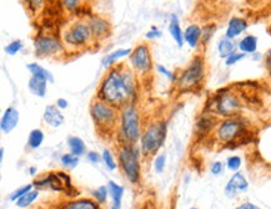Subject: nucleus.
I'll list each match as a JSON object with an SVG mask.
<instances>
[{
	"label": "nucleus",
	"mask_w": 271,
	"mask_h": 209,
	"mask_svg": "<svg viewBox=\"0 0 271 209\" xmlns=\"http://www.w3.org/2000/svg\"><path fill=\"white\" fill-rule=\"evenodd\" d=\"M136 93L137 82L134 72L124 66H112L103 79L96 97L121 110L135 103Z\"/></svg>",
	"instance_id": "obj_1"
},
{
	"label": "nucleus",
	"mask_w": 271,
	"mask_h": 209,
	"mask_svg": "<svg viewBox=\"0 0 271 209\" xmlns=\"http://www.w3.org/2000/svg\"><path fill=\"white\" fill-rule=\"evenodd\" d=\"M90 115L98 131L109 132L120 121L119 109L96 97L90 103Z\"/></svg>",
	"instance_id": "obj_2"
},
{
	"label": "nucleus",
	"mask_w": 271,
	"mask_h": 209,
	"mask_svg": "<svg viewBox=\"0 0 271 209\" xmlns=\"http://www.w3.org/2000/svg\"><path fill=\"white\" fill-rule=\"evenodd\" d=\"M167 135L165 121H154L142 131L140 137V148L145 156H154L164 144Z\"/></svg>",
	"instance_id": "obj_3"
},
{
	"label": "nucleus",
	"mask_w": 271,
	"mask_h": 209,
	"mask_svg": "<svg viewBox=\"0 0 271 209\" xmlns=\"http://www.w3.org/2000/svg\"><path fill=\"white\" fill-rule=\"evenodd\" d=\"M119 166L123 171L124 176L132 185H137L140 182V153L139 148L132 143L123 144L119 149Z\"/></svg>",
	"instance_id": "obj_4"
},
{
	"label": "nucleus",
	"mask_w": 271,
	"mask_h": 209,
	"mask_svg": "<svg viewBox=\"0 0 271 209\" xmlns=\"http://www.w3.org/2000/svg\"><path fill=\"white\" fill-rule=\"evenodd\" d=\"M120 131L121 136L125 139V144H134L141 137V121L135 103L120 110Z\"/></svg>",
	"instance_id": "obj_5"
},
{
	"label": "nucleus",
	"mask_w": 271,
	"mask_h": 209,
	"mask_svg": "<svg viewBox=\"0 0 271 209\" xmlns=\"http://www.w3.org/2000/svg\"><path fill=\"white\" fill-rule=\"evenodd\" d=\"M34 187L41 189V188H50L55 192H64L66 196L74 197L78 196V190L73 187L71 179L65 172H50L48 176L34 181Z\"/></svg>",
	"instance_id": "obj_6"
},
{
	"label": "nucleus",
	"mask_w": 271,
	"mask_h": 209,
	"mask_svg": "<svg viewBox=\"0 0 271 209\" xmlns=\"http://www.w3.org/2000/svg\"><path fill=\"white\" fill-rule=\"evenodd\" d=\"M205 76V64L201 56H195L190 65L181 72L178 79V86L184 91H190L200 86Z\"/></svg>",
	"instance_id": "obj_7"
},
{
	"label": "nucleus",
	"mask_w": 271,
	"mask_h": 209,
	"mask_svg": "<svg viewBox=\"0 0 271 209\" xmlns=\"http://www.w3.org/2000/svg\"><path fill=\"white\" fill-rule=\"evenodd\" d=\"M93 38L90 31V27H89L88 23L84 22H77L73 25H70V27L65 30L64 33L63 39L64 43L69 46H84L89 43V40Z\"/></svg>",
	"instance_id": "obj_8"
},
{
	"label": "nucleus",
	"mask_w": 271,
	"mask_h": 209,
	"mask_svg": "<svg viewBox=\"0 0 271 209\" xmlns=\"http://www.w3.org/2000/svg\"><path fill=\"white\" fill-rule=\"evenodd\" d=\"M245 123L240 118L229 117L219 125L217 131V139L224 143H231L239 137L244 136Z\"/></svg>",
	"instance_id": "obj_9"
},
{
	"label": "nucleus",
	"mask_w": 271,
	"mask_h": 209,
	"mask_svg": "<svg viewBox=\"0 0 271 209\" xmlns=\"http://www.w3.org/2000/svg\"><path fill=\"white\" fill-rule=\"evenodd\" d=\"M130 64L137 73H148L153 69L150 49L146 44H139L130 54Z\"/></svg>",
	"instance_id": "obj_10"
},
{
	"label": "nucleus",
	"mask_w": 271,
	"mask_h": 209,
	"mask_svg": "<svg viewBox=\"0 0 271 209\" xmlns=\"http://www.w3.org/2000/svg\"><path fill=\"white\" fill-rule=\"evenodd\" d=\"M241 109V103L235 95L229 93L217 96L215 100V111L222 117H235Z\"/></svg>",
	"instance_id": "obj_11"
},
{
	"label": "nucleus",
	"mask_w": 271,
	"mask_h": 209,
	"mask_svg": "<svg viewBox=\"0 0 271 209\" xmlns=\"http://www.w3.org/2000/svg\"><path fill=\"white\" fill-rule=\"evenodd\" d=\"M34 46H35V55L38 57L54 56L63 52L64 50L60 41L54 36L49 35H39L34 43Z\"/></svg>",
	"instance_id": "obj_12"
},
{
	"label": "nucleus",
	"mask_w": 271,
	"mask_h": 209,
	"mask_svg": "<svg viewBox=\"0 0 271 209\" xmlns=\"http://www.w3.org/2000/svg\"><path fill=\"white\" fill-rule=\"evenodd\" d=\"M88 25L90 27L91 35L95 39H105L110 36V33H111V26L109 22L100 17H91L88 20Z\"/></svg>",
	"instance_id": "obj_13"
},
{
	"label": "nucleus",
	"mask_w": 271,
	"mask_h": 209,
	"mask_svg": "<svg viewBox=\"0 0 271 209\" xmlns=\"http://www.w3.org/2000/svg\"><path fill=\"white\" fill-rule=\"evenodd\" d=\"M247 188H249V182L240 172H238L227 182L226 187H225V193L227 197H235L239 193L246 192Z\"/></svg>",
	"instance_id": "obj_14"
},
{
	"label": "nucleus",
	"mask_w": 271,
	"mask_h": 209,
	"mask_svg": "<svg viewBox=\"0 0 271 209\" xmlns=\"http://www.w3.org/2000/svg\"><path fill=\"white\" fill-rule=\"evenodd\" d=\"M19 111L15 107L10 106L4 111L1 119H0V130L3 133H10L19 123Z\"/></svg>",
	"instance_id": "obj_15"
},
{
	"label": "nucleus",
	"mask_w": 271,
	"mask_h": 209,
	"mask_svg": "<svg viewBox=\"0 0 271 209\" xmlns=\"http://www.w3.org/2000/svg\"><path fill=\"white\" fill-rule=\"evenodd\" d=\"M43 118H44L45 123L53 128L60 127L64 123V115L61 110L56 107V105H48L44 109Z\"/></svg>",
	"instance_id": "obj_16"
},
{
	"label": "nucleus",
	"mask_w": 271,
	"mask_h": 209,
	"mask_svg": "<svg viewBox=\"0 0 271 209\" xmlns=\"http://www.w3.org/2000/svg\"><path fill=\"white\" fill-rule=\"evenodd\" d=\"M58 209H100V204L94 198H78L63 202Z\"/></svg>",
	"instance_id": "obj_17"
},
{
	"label": "nucleus",
	"mask_w": 271,
	"mask_h": 209,
	"mask_svg": "<svg viewBox=\"0 0 271 209\" xmlns=\"http://www.w3.org/2000/svg\"><path fill=\"white\" fill-rule=\"evenodd\" d=\"M247 22L243 18L239 17H233L230 20H229V24H227V29H226V34L225 36L229 39H235L238 38L240 34H243L245 30L247 29Z\"/></svg>",
	"instance_id": "obj_18"
},
{
	"label": "nucleus",
	"mask_w": 271,
	"mask_h": 209,
	"mask_svg": "<svg viewBox=\"0 0 271 209\" xmlns=\"http://www.w3.org/2000/svg\"><path fill=\"white\" fill-rule=\"evenodd\" d=\"M201 35H203V29L197 24H191L184 31V41L191 49H195L197 46V44L200 43Z\"/></svg>",
	"instance_id": "obj_19"
},
{
	"label": "nucleus",
	"mask_w": 271,
	"mask_h": 209,
	"mask_svg": "<svg viewBox=\"0 0 271 209\" xmlns=\"http://www.w3.org/2000/svg\"><path fill=\"white\" fill-rule=\"evenodd\" d=\"M27 89L34 96L39 98H44L48 91V81L39 77L31 76L27 82Z\"/></svg>",
	"instance_id": "obj_20"
},
{
	"label": "nucleus",
	"mask_w": 271,
	"mask_h": 209,
	"mask_svg": "<svg viewBox=\"0 0 271 209\" xmlns=\"http://www.w3.org/2000/svg\"><path fill=\"white\" fill-rule=\"evenodd\" d=\"M169 31L171 38H173L174 41L176 43V45H178L179 47H183L184 43H185V41H184V31L181 30L180 23H179V19L175 14H173L171 18H170Z\"/></svg>",
	"instance_id": "obj_21"
},
{
	"label": "nucleus",
	"mask_w": 271,
	"mask_h": 209,
	"mask_svg": "<svg viewBox=\"0 0 271 209\" xmlns=\"http://www.w3.org/2000/svg\"><path fill=\"white\" fill-rule=\"evenodd\" d=\"M108 188H109V194L111 196L112 204L111 209H121V201L124 196V188L121 186L116 185L114 181L108 182Z\"/></svg>",
	"instance_id": "obj_22"
},
{
	"label": "nucleus",
	"mask_w": 271,
	"mask_h": 209,
	"mask_svg": "<svg viewBox=\"0 0 271 209\" xmlns=\"http://www.w3.org/2000/svg\"><path fill=\"white\" fill-rule=\"evenodd\" d=\"M132 51V49H119L115 50V51L110 52L109 55H107V56L103 59L102 65L104 66V68H112V65L118 63L120 59H123V57L125 56H130Z\"/></svg>",
	"instance_id": "obj_23"
},
{
	"label": "nucleus",
	"mask_w": 271,
	"mask_h": 209,
	"mask_svg": "<svg viewBox=\"0 0 271 209\" xmlns=\"http://www.w3.org/2000/svg\"><path fill=\"white\" fill-rule=\"evenodd\" d=\"M27 69L30 71L31 76L39 77V79H43L48 82H54V76L50 71H48L47 69H44L43 66H40L36 63L27 64Z\"/></svg>",
	"instance_id": "obj_24"
},
{
	"label": "nucleus",
	"mask_w": 271,
	"mask_h": 209,
	"mask_svg": "<svg viewBox=\"0 0 271 209\" xmlns=\"http://www.w3.org/2000/svg\"><path fill=\"white\" fill-rule=\"evenodd\" d=\"M236 50V44L234 43L233 39H229L226 36L220 39L219 45H217V51H219L220 57L222 59H226L227 56H230L231 54H234Z\"/></svg>",
	"instance_id": "obj_25"
},
{
	"label": "nucleus",
	"mask_w": 271,
	"mask_h": 209,
	"mask_svg": "<svg viewBox=\"0 0 271 209\" xmlns=\"http://www.w3.org/2000/svg\"><path fill=\"white\" fill-rule=\"evenodd\" d=\"M239 49L244 54H254L258 49V38L254 35H246L238 44Z\"/></svg>",
	"instance_id": "obj_26"
},
{
	"label": "nucleus",
	"mask_w": 271,
	"mask_h": 209,
	"mask_svg": "<svg viewBox=\"0 0 271 209\" xmlns=\"http://www.w3.org/2000/svg\"><path fill=\"white\" fill-rule=\"evenodd\" d=\"M68 146H69V149H70V153L78 156V157L85 155V152H86V147H85L84 141H82L80 137H77V136L69 137Z\"/></svg>",
	"instance_id": "obj_27"
},
{
	"label": "nucleus",
	"mask_w": 271,
	"mask_h": 209,
	"mask_svg": "<svg viewBox=\"0 0 271 209\" xmlns=\"http://www.w3.org/2000/svg\"><path fill=\"white\" fill-rule=\"evenodd\" d=\"M44 142V132L40 128H34L29 133L27 139V147L31 149H38Z\"/></svg>",
	"instance_id": "obj_28"
},
{
	"label": "nucleus",
	"mask_w": 271,
	"mask_h": 209,
	"mask_svg": "<svg viewBox=\"0 0 271 209\" xmlns=\"http://www.w3.org/2000/svg\"><path fill=\"white\" fill-rule=\"evenodd\" d=\"M38 197H39L38 189L30 190V192L27 193L24 197H22L20 199H18V201L15 202V204H17V207H19V208H27V207H30L31 204H33L34 202L38 199Z\"/></svg>",
	"instance_id": "obj_29"
},
{
	"label": "nucleus",
	"mask_w": 271,
	"mask_h": 209,
	"mask_svg": "<svg viewBox=\"0 0 271 209\" xmlns=\"http://www.w3.org/2000/svg\"><path fill=\"white\" fill-rule=\"evenodd\" d=\"M108 196H109V188L107 186H100L99 188H96L95 190H93V198L98 202L100 206L107 203Z\"/></svg>",
	"instance_id": "obj_30"
},
{
	"label": "nucleus",
	"mask_w": 271,
	"mask_h": 209,
	"mask_svg": "<svg viewBox=\"0 0 271 209\" xmlns=\"http://www.w3.org/2000/svg\"><path fill=\"white\" fill-rule=\"evenodd\" d=\"M61 164L66 168H75L79 164V157L73 153H65L61 156Z\"/></svg>",
	"instance_id": "obj_31"
},
{
	"label": "nucleus",
	"mask_w": 271,
	"mask_h": 209,
	"mask_svg": "<svg viewBox=\"0 0 271 209\" xmlns=\"http://www.w3.org/2000/svg\"><path fill=\"white\" fill-rule=\"evenodd\" d=\"M102 157H103V161H104V163H105V166H107L110 171H114V169H116V166H118V164H116L115 160H114V155L110 152L109 149L105 148L104 151H103Z\"/></svg>",
	"instance_id": "obj_32"
},
{
	"label": "nucleus",
	"mask_w": 271,
	"mask_h": 209,
	"mask_svg": "<svg viewBox=\"0 0 271 209\" xmlns=\"http://www.w3.org/2000/svg\"><path fill=\"white\" fill-rule=\"evenodd\" d=\"M23 41L22 40H14L11 41L10 44H8L5 46V52L10 56H14V55H17L18 52H20L23 50Z\"/></svg>",
	"instance_id": "obj_33"
},
{
	"label": "nucleus",
	"mask_w": 271,
	"mask_h": 209,
	"mask_svg": "<svg viewBox=\"0 0 271 209\" xmlns=\"http://www.w3.org/2000/svg\"><path fill=\"white\" fill-rule=\"evenodd\" d=\"M33 188H34V185H27V186H24V187L18 188V189L15 190L13 194H11L10 198L9 199H10L11 202H17L18 199H20L22 197H24L27 193H29L30 190H33Z\"/></svg>",
	"instance_id": "obj_34"
},
{
	"label": "nucleus",
	"mask_w": 271,
	"mask_h": 209,
	"mask_svg": "<svg viewBox=\"0 0 271 209\" xmlns=\"http://www.w3.org/2000/svg\"><path fill=\"white\" fill-rule=\"evenodd\" d=\"M217 31V25L215 24H209L206 26L203 27V35H201V40H203L204 44L209 43L210 39L213 38V35Z\"/></svg>",
	"instance_id": "obj_35"
},
{
	"label": "nucleus",
	"mask_w": 271,
	"mask_h": 209,
	"mask_svg": "<svg viewBox=\"0 0 271 209\" xmlns=\"http://www.w3.org/2000/svg\"><path fill=\"white\" fill-rule=\"evenodd\" d=\"M246 56V54H244V52H234V54H231L230 56H227L226 59H225V65L226 66H234L236 65V64L239 63V61H241V60L244 59V57Z\"/></svg>",
	"instance_id": "obj_36"
},
{
	"label": "nucleus",
	"mask_w": 271,
	"mask_h": 209,
	"mask_svg": "<svg viewBox=\"0 0 271 209\" xmlns=\"http://www.w3.org/2000/svg\"><path fill=\"white\" fill-rule=\"evenodd\" d=\"M214 125H215V119L210 118V116L203 117V118L197 122V128L200 131H203V132H208Z\"/></svg>",
	"instance_id": "obj_37"
},
{
	"label": "nucleus",
	"mask_w": 271,
	"mask_h": 209,
	"mask_svg": "<svg viewBox=\"0 0 271 209\" xmlns=\"http://www.w3.org/2000/svg\"><path fill=\"white\" fill-rule=\"evenodd\" d=\"M165 164H166V157H165V155L156 156L155 160H154V169H155L156 173H163L165 169Z\"/></svg>",
	"instance_id": "obj_38"
},
{
	"label": "nucleus",
	"mask_w": 271,
	"mask_h": 209,
	"mask_svg": "<svg viewBox=\"0 0 271 209\" xmlns=\"http://www.w3.org/2000/svg\"><path fill=\"white\" fill-rule=\"evenodd\" d=\"M86 0H63V5L68 9L69 11H77L78 9L81 8V4Z\"/></svg>",
	"instance_id": "obj_39"
},
{
	"label": "nucleus",
	"mask_w": 271,
	"mask_h": 209,
	"mask_svg": "<svg viewBox=\"0 0 271 209\" xmlns=\"http://www.w3.org/2000/svg\"><path fill=\"white\" fill-rule=\"evenodd\" d=\"M226 166L230 171H238L241 166V158L239 156H231L227 158Z\"/></svg>",
	"instance_id": "obj_40"
},
{
	"label": "nucleus",
	"mask_w": 271,
	"mask_h": 209,
	"mask_svg": "<svg viewBox=\"0 0 271 209\" xmlns=\"http://www.w3.org/2000/svg\"><path fill=\"white\" fill-rule=\"evenodd\" d=\"M156 71L160 73V75H163L164 77H166L169 81H175L176 80V76L174 75L173 72L170 70H167L166 68H165L164 65H156Z\"/></svg>",
	"instance_id": "obj_41"
},
{
	"label": "nucleus",
	"mask_w": 271,
	"mask_h": 209,
	"mask_svg": "<svg viewBox=\"0 0 271 209\" xmlns=\"http://www.w3.org/2000/svg\"><path fill=\"white\" fill-rule=\"evenodd\" d=\"M146 39H159L162 38V31H160L159 29L156 26H153L150 29V31H148L146 33Z\"/></svg>",
	"instance_id": "obj_42"
},
{
	"label": "nucleus",
	"mask_w": 271,
	"mask_h": 209,
	"mask_svg": "<svg viewBox=\"0 0 271 209\" xmlns=\"http://www.w3.org/2000/svg\"><path fill=\"white\" fill-rule=\"evenodd\" d=\"M224 171V166H222L221 162H215L213 163V166H211V173L214 176H220Z\"/></svg>",
	"instance_id": "obj_43"
},
{
	"label": "nucleus",
	"mask_w": 271,
	"mask_h": 209,
	"mask_svg": "<svg viewBox=\"0 0 271 209\" xmlns=\"http://www.w3.org/2000/svg\"><path fill=\"white\" fill-rule=\"evenodd\" d=\"M86 157H88V161L91 163H99L100 161L103 160V157L100 155H99L98 152H95V151H90V152H88V155H86Z\"/></svg>",
	"instance_id": "obj_44"
},
{
	"label": "nucleus",
	"mask_w": 271,
	"mask_h": 209,
	"mask_svg": "<svg viewBox=\"0 0 271 209\" xmlns=\"http://www.w3.org/2000/svg\"><path fill=\"white\" fill-rule=\"evenodd\" d=\"M55 105H56V107H58V109L65 110V109H68L69 102H68V100H66V98L60 97V98H58V100H56Z\"/></svg>",
	"instance_id": "obj_45"
},
{
	"label": "nucleus",
	"mask_w": 271,
	"mask_h": 209,
	"mask_svg": "<svg viewBox=\"0 0 271 209\" xmlns=\"http://www.w3.org/2000/svg\"><path fill=\"white\" fill-rule=\"evenodd\" d=\"M23 1L29 4V6H31V8L34 9H38L39 6L43 4V0H23Z\"/></svg>",
	"instance_id": "obj_46"
},
{
	"label": "nucleus",
	"mask_w": 271,
	"mask_h": 209,
	"mask_svg": "<svg viewBox=\"0 0 271 209\" xmlns=\"http://www.w3.org/2000/svg\"><path fill=\"white\" fill-rule=\"evenodd\" d=\"M265 64H266V69H268V72L271 77V50L268 51L266 54V59H265Z\"/></svg>",
	"instance_id": "obj_47"
},
{
	"label": "nucleus",
	"mask_w": 271,
	"mask_h": 209,
	"mask_svg": "<svg viewBox=\"0 0 271 209\" xmlns=\"http://www.w3.org/2000/svg\"><path fill=\"white\" fill-rule=\"evenodd\" d=\"M235 209H260V208L252 203H244V204H241V206L236 207Z\"/></svg>",
	"instance_id": "obj_48"
},
{
	"label": "nucleus",
	"mask_w": 271,
	"mask_h": 209,
	"mask_svg": "<svg viewBox=\"0 0 271 209\" xmlns=\"http://www.w3.org/2000/svg\"><path fill=\"white\" fill-rule=\"evenodd\" d=\"M29 172H30L31 176H34V174L36 173V168L35 167H30V168H29Z\"/></svg>",
	"instance_id": "obj_49"
},
{
	"label": "nucleus",
	"mask_w": 271,
	"mask_h": 209,
	"mask_svg": "<svg viewBox=\"0 0 271 209\" xmlns=\"http://www.w3.org/2000/svg\"><path fill=\"white\" fill-rule=\"evenodd\" d=\"M3 158H4V148L1 147V148H0V160L3 161Z\"/></svg>",
	"instance_id": "obj_50"
},
{
	"label": "nucleus",
	"mask_w": 271,
	"mask_h": 209,
	"mask_svg": "<svg viewBox=\"0 0 271 209\" xmlns=\"http://www.w3.org/2000/svg\"><path fill=\"white\" fill-rule=\"evenodd\" d=\"M191 209H197V208H191Z\"/></svg>",
	"instance_id": "obj_51"
},
{
	"label": "nucleus",
	"mask_w": 271,
	"mask_h": 209,
	"mask_svg": "<svg viewBox=\"0 0 271 209\" xmlns=\"http://www.w3.org/2000/svg\"><path fill=\"white\" fill-rule=\"evenodd\" d=\"M270 31H271V30H270Z\"/></svg>",
	"instance_id": "obj_52"
}]
</instances>
